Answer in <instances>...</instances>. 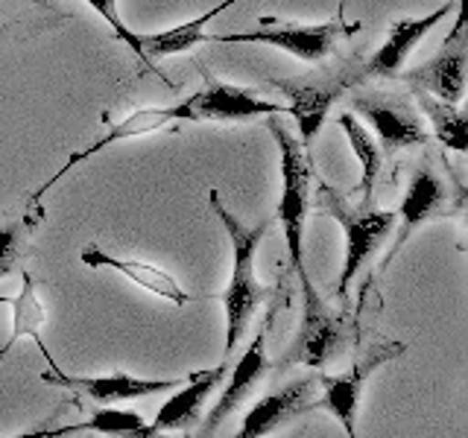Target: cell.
<instances>
[{
    "label": "cell",
    "instance_id": "6da1fadb",
    "mask_svg": "<svg viewBox=\"0 0 468 438\" xmlns=\"http://www.w3.org/2000/svg\"><path fill=\"white\" fill-rule=\"evenodd\" d=\"M208 204H211V211L219 216V223H223V228L229 231V240H231V277H229V287L217 296L226 307L223 360H231L234 345L243 339L249 321H252V316L258 313V307L267 301V289H263L258 281L255 263H258L261 240L270 228V219H263L261 225H243L238 216L223 208L217 190H211Z\"/></svg>",
    "mask_w": 468,
    "mask_h": 438
},
{
    "label": "cell",
    "instance_id": "7a4b0ae2",
    "mask_svg": "<svg viewBox=\"0 0 468 438\" xmlns=\"http://www.w3.org/2000/svg\"><path fill=\"white\" fill-rule=\"evenodd\" d=\"M319 202H322V208L340 223L346 234V257H343L340 284H336V298L348 301V287L355 281V275L363 269V263L378 252L380 243L389 237V231L399 223V216H395V211L378 208L375 202L351 204L340 190L331 187L328 182L319 184Z\"/></svg>",
    "mask_w": 468,
    "mask_h": 438
},
{
    "label": "cell",
    "instance_id": "3957f363",
    "mask_svg": "<svg viewBox=\"0 0 468 438\" xmlns=\"http://www.w3.org/2000/svg\"><path fill=\"white\" fill-rule=\"evenodd\" d=\"M282 114H270V135L282 150V202H278V219L284 228L287 257L292 272L299 275V284L311 281L304 269V214H307V193H311V158L302 141H296L287 131V126L278 120Z\"/></svg>",
    "mask_w": 468,
    "mask_h": 438
},
{
    "label": "cell",
    "instance_id": "277c9868",
    "mask_svg": "<svg viewBox=\"0 0 468 438\" xmlns=\"http://www.w3.org/2000/svg\"><path fill=\"white\" fill-rule=\"evenodd\" d=\"M363 24L360 21H325V24H278L272 18H261V24L249 33H205V41L214 44H267L278 47L302 62H322L336 47V41L346 36H355Z\"/></svg>",
    "mask_w": 468,
    "mask_h": 438
},
{
    "label": "cell",
    "instance_id": "5b68a950",
    "mask_svg": "<svg viewBox=\"0 0 468 438\" xmlns=\"http://www.w3.org/2000/svg\"><path fill=\"white\" fill-rule=\"evenodd\" d=\"M302 287V328L292 348L287 350V365H307V369H325L343 354L348 342V313H334L319 296L314 281H304Z\"/></svg>",
    "mask_w": 468,
    "mask_h": 438
},
{
    "label": "cell",
    "instance_id": "8992f818",
    "mask_svg": "<svg viewBox=\"0 0 468 438\" xmlns=\"http://www.w3.org/2000/svg\"><path fill=\"white\" fill-rule=\"evenodd\" d=\"M404 350H407L404 342L378 339L366 350H360V357L355 360V365H351L346 374L319 377L316 409H328V412L343 423L346 435L355 438L357 435V409H360V398H363L366 383H369V377L380 369V365L399 360Z\"/></svg>",
    "mask_w": 468,
    "mask_h": 438
},
{
    "label": "cell",
    "instance_id": "52a82bcc",
    "mask_svg": "<svg viewBox=\"0 0 468 438\" xmlns=\"http://www.w3.org/2000/svg\"><path fill=\"white\" fill-rule=\"evenodd\" d=\"M453 199H457V190H453L445 175L433 167L431 158H421L413 167L407 193L401 199V208H399V214H395L401 219V231H399V237H395L392 248L384 257V266H389V263L395 260V255L401 252V245L410 240V234L419 231L421 225L433 223V219H439V216H445L453 208Z\"/></svg>",
    "mask_w": 468,
    "mask_h": 438
},
{
    "label": "cell",
    "instance_id": "ba28073f",
    "mask_svg": "<svg viewBox=\"0 0 468 438\" xmlns=\"http://www.w3.org/2000/svg\"><path fill=\"white\" fill-rule=\"evenodd\" d=\"M457 21H453L451 33L445 36L442 47L433 53L419 68L401 70L399 77L410 82L416 91H428L439 99L460 102L465 91V65H468V29H465V12L463 6L453 9Z\"/></svg>",
    "mask_w": 468,
    "mask_h": 438
},
{
    "label": "cell",
    "instance_id": "9c48e42d",
    "mask_svg": "<svg viewBox=\"0 0 468 438\" xmlns=\"http://www.w3.org/2000/svg\"><path fill=\"white\" fill-rule=\"evenodd\" d=\"M351 106L366 123L375 129L378 143L384 152H399L407 146H424L431 141L416 109L399 94L387 91H357L351 97Z\"/></svg>",
    "mask_w": 468,
    "mask_h": 438
},
{
    "label": "cell",
    "instance_id": "30bf717a",
    "mask_svg": "<svg viewBox=\"0 0 468 438\" xmlns=\"http://www.w3.org/2000/svg\"><path fill=\"white\" fill-rule=\"evenodd\" d=\"M173 123H197V120H194V109H190V97L182 99V102H176V106L138 109V111H132L129 117H123L121 123H112L106 135L97 138V141H91L88 146H82L80 152H73V155L65 161V164H62V170H56V175H50V179L36 190L33 199H29V204H41L44 193H48V190H50L56 182H62L73 167H80V164H82V161L94 158V155L102 152V150H109L112 143L153 135V131H161V129H167V126H173Z\"/></svg>",
    "mask_w": 468,
    "mask_h": 438
},
{
    "label": "cell",
    "instance_id": "8fae6325",
    "mask_svg": "<svg viewBox=\"0 0 468 438\" xmlns=\"http://www.w3.org/2000/svg\"><path fill=\"white\" fill-rule=\"evenodd\" d=\"M48 357L50 371H41V380L48 386H58L73 391L77 398L94 401V403H114V401H135V398H150L158 391H170L182 383V380H141L132 374H102V377H80V374H65L48 350H41Z\"/></svg>",
    "mask_w": 468,
    "mask_h": 438
},
{
    "label": "cell",
    "instance_id": "7c38bea8",
    "mask_svg": "<svg viewBox=\"0 0 468 438\" xmlns=\"http://www.w3.org/2000/svg\"><path fill=\"white\" fill-rule=\"evenodd\" d=\"M319 398V377H302V380H290L287 386L275 389L249 409V415L243 418V427L238 438H261L278 430L282 423L299 418L304 412H314Z\"/></svg>",
    "mask_w": 468,
    "mask_h": 438
},
{
    "label": "cell",
    "instance_id": "4fadbf2b",
    "mask_svg": "<svg viewBox=\"0 0 468 438\" xmlns=\"http://www.w3.org/2000/svg\"><path fill=\"white\" fill-rule=\"evenodd\" d=\"M190 109H194V120H211V123H240L252 120V117H270V114H290L282 102H270L255 97L249 88H238L229 82L208 79L202 91L190 94Z\"/></svg>",
    "mask_w": 468,
    "mask_h": 438
},
{
    "label": "cell",
    "instance_id": "5bb4252c",
    "mask_svg": "<svg viewBox=\"0 0 468 438\" xmlns=\"http://www.w3.org/2000/svg\"><path fill=\"white\" fill-rule=\"evenodd\" d=\"M463 0H448L445 6H439L421 18H401V21H392L389 26V36L380 47L372 53V58L366 62L363 68V77H380V79H399V73L404 70L407 56L413 53L416 44L431 33V29L445 21L448 15L457 9Z\"/></svg>",
    "mask_w": 468,
    "mask_h": 438
},
{
    "label": "cell",
    "instance_id": "9a60e30c",
    "mask_svg": "<svg viewBox=\"0 0 468 438\" xmlns=\"http://www.w3.org/2000/svg\"><path fill=\"white\" fill-rule=\"evenodd\" d=\"M267 85L275 91H282L290 102V117H296L299 131H302V146L307 150L316 131L325 123L331 106L346 94L348 79H322V82H296V79H275L270 77Z\"/></svg>",
    "mask_w": 468,
    "mask_h": 438
},
{
    "label": "cell",
    "instance_id": "2e32d148",
    "mask_svg": "<svg viewBox=\"0 0 468 438\" xmlns=\"http://www.w3.org/2000/svg\"><path fill=\"white\" fill-rule=\"evenodd\" d=\"M229 374V360H223L217 369L208 371H194L187 377V383L173 394V398L158 409L155 421L150 423V433L161 435V433H173V430H185L194 427L202 415V406L208 401V394L223 383Z\"/></svg>",
    "mask_w": 468,
    "mask_h": 438
},
{
    "label": "cell",
    "instance_id": "e0dca14e",
    "mask_svg": "<svg viewBox=\"0 0 468 438\" xmlns=\"http://www.w3.org/2000/svg\"><path fill=\"white\" fill-rule=\"evenodd\" d=\"M267 369H270L267 330H261L255 339H252V345L246 348V354L240 357V362L234 365V371L226 374L229 377L226 380V389H223V394H219V401L214 403L211 415L205 418V427L199 430V435H214L219 430V423H223L234 412V409L240 406V401L246 398V394L261 383L263 374H267Z\"/></svg>",
    "mask_w": 468,
    "mask_h": 438
},
{
    "label": "cell",
    "instance_id": "ac0fdd59",
    "mask_svg": "<svg viewBox=\"0 0 468 438\" xmlns=\"http://www.w3.org/2000/svg\"><path fill=\"white\" fill-rule=\"evenodd\" d=\"M80 257H82L85 266H91V269H102V266H109V269L123 272L132 284L144 287L146 292H153V296L165 298V301H170V304H176V307H185V304L190 301V296H187V292L179 287V281H176V277H173L170 272H165V269L153 266V263H141V260H123V257H114V255H109V252H106V248H100L97 243L85 245L82 252H80Z\"/></svg>",
    "mask_w": 468,
    "mask_h": 438
},
{
    "label": "cell",
    "instance_id": "d6986e66",
    "mask_svg": "<svg viewBox=\"0 0 468 438\" xmlns=\"http://www.w3.org/2000/svg\"><path fill=\"white\" fill-rule=\"evenodd\" d=\"M238 0H223V4L211 6L208 12H202L199 18L194 21H185L179 26H170L165 33H150V36H141L144 44V53L146 58L155 65V58H167V56H179V53H190L197 47L199 41H205V26H208L217 15H223L229 6H234Z\"/></svg>",
    "mask_w": 468,
    "mask_h": 438
},
{
    "label": "cell",
    "instance_id": "ffe728a7",
    "mask_svg": "<svg viewBox=\"0 0 468 438\" xmlns=\"http://www.w3.org/2000/svg\"><path fill=\"white\" fill-rule=\"evenodd\" d=\"M0 304L12 307V333L6 345H0V360H4L9 350L18 345L24 336H33L36 345L41 348V328L48 325V310H44V304L38 301V292H36V284H33V275L24 272L21 275V292L15 298H4L0 296Z\"/></svg>",
    "mask_w": 468,
    "mask_h": 438
},
{
    "label": "cell",
    "instance_id": "44dd1931",
    "mask_svg": "<svg viewBox=\"0 0 468 438\" xmlns=\"http://www.w3.org/2000/svg\"><path fill=\"white\" fill-rule=\"evenodd\" d=\"M82 433H94V435H109V438H153L150 423H146L138 412L132 409H97L91 418H85L80 423H70V427H58V430H36V435H82Z\"/></svg>",
    "mask_w": 468,
    "mask_h": 438
},
{
    "label": "cell",
    "instance_id": "7402d4cb",
    "mask_svg": "<svg viewBox=\"0 0 468 438\" xmlns=\"http://www.w3.org/2000/svg\"><path fill=\"white\" fill-rule=\"evenodd\" d=\"M336 123H340V129L346 131L351 152L357 155L360 167H363L360 187H357L360 202H375V184H378V175H380V164H384V150H380V143L372 131L357 120V114L343 111L340 117H336Z\"/></svg>",
    "mask_w": 468,
    "mask_h": 438
},
{
    "label": "cell",
    "instance_id": "603a6c76",
    "mask_svg": "<svg viewBox=\"0 0 468 438\" xmlns=\"http://www.w3.org/2000/svg\"><path fill=\"white\" fill-rule=\"evenodd\" d=\"M419 109L428 114V123L433 129V135L439 143H445L453 152H465L468 150V126H465V114L460 109V102H448L439 99L428 91H416Z\"/></svg>",
    "mask_w": 468,
    "mask_h": 438
},
{
    "label": "cell",
    "instance_id": "cb8c5ba5",
    "mask_svg": "<svg viewBox=\"0 0 468 438\" xmlns=\"http://www.w3.org/2000/svg\"><path fill=\"white\" fill-rule=\"evenodd\" d=\"M41 204L36 208V214H21L18 219H12V223L0 225V277L12 275L15 269L21 266V260L27 255V245H29V237H33V231L38 228L41 223Z\"/></svg>",
    "mask_w": 468,
    "mask_h": 438
},
{
    "label": "cell",
    "instance_id": "d4e9b609",
    "mask_svg": "<svg viewBox=\"0 0 468 438\" xmlns=\"http://www.w3.org/2000/svg\"><path fill=\"white\" fill-rule=\"evenodd\" d=\"M88 6H94V12H100L102 18H106L109 24H112V29H114V36L121 38L126 47L138 56V62H141V70H146V73H153V77H161L165 79V73L158 70V65H153L150 58H146V53H144V44H141V36L138 33H132V29L123 24V18L117 15V0H85Z\"/></svg>",
    "mask_w": 468,
    "mask_h": 438
},
{
    "label": "cell",
    "instance_id": "484cf974",
    "mask_svg": "<svg viewBox=\"0 0 468 438\" xmlns=\"http://www.w3.org/2000/svg\"><path fill=\"white\" fill-rule=\"evenodd\" d=\"M0 4H24V0H0Z\"/></svg>",
    "mask_w": 468,
    "mask_h": 438
},
{
    "label": "cell",
    "instance_id": "4316f807",
    "mask_svg": "<svg viewBox=\"0 0 468 438\" xmlns=\"http://www.w3.org/2000/svg\"><path fill=\"white\" fill-rule=\"evenodd\" d=\"M343 4H346V0H340V9H343Z\"/></svg>",
    "mask_w": 468,
    "mask_h": 438
}]
</instances>
